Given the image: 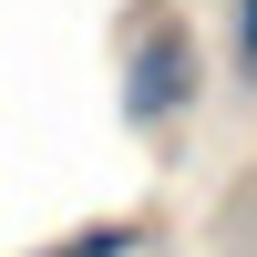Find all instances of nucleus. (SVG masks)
<instances>
[{"label": "nucleus", "instance_id": "obj_3", "mask_svg": "<svg viewBox=\"0 0 257 257\" xmlns=\"http://www.w3.org/2000/svg\"><path fill=\"white\" fill-rule=\"evenodd\" d=\"M237 82H257V0H237Z\"/></svg>", "mask_w": 257, "mask_h": 257}, {"label": "nucleus", "instance_id": "obj_2", "mask_svg": "<svg viewBox=\"0 0 257 257\" xmlns=\"http://www.w3.org/2000/svg\"><path fill=\"white\" fill-rule=\"evenodd\" d=\"M134 247V226H93V237H72V247H52V257H123Z\"/></svg>", "mask_w": 257, "mask_h": 257}, {"label": "nucleus", "instance_id": "obj_1", "mask_svg": "<svg viewBox=\"0 0 257 257\" xmlns=\"http://www.w3.org/2000/svg\"><path fill=\"white\" fill-rule=\"evenodd\" d=\"M196 103V31L185 21H155V31L123 52V113L134 123H165Z\"/></svg>", "mask_w": 257, "mask_h": 257}]
</instances>
